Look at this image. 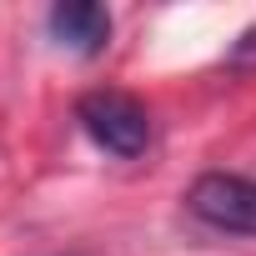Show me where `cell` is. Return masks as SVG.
<instances>
[{
	"label": "cell",
	"mask_w": 256,
	"mask_h": 256,
	"mask_svg": "<svg viewBox=\"0 0 256 256\" xmlns=\"http://www.w3.org/2000/svg\"><path fill=\"white\" fill-rule=\"evenodd\" d=\"M186 206L196 221L216 226V231H236V236H256V181L251 176H231V171H206L191 181Z\"/></svg>",
	"instance_id": "cell-2"
},
{
	"label": "cell",
	"mask_w": 256,
	"mask_h": 256,
	"mask_svg": "<svg viewBox=\"0 0 256 256\" xmlns=\"http://www.w3.org/2000/svg\"><path fill=\"white\" fill-rule=\"evenodd\" d=\"M76 120H80V131L106 156L136 161L151 146V116H146V106L136 96H126V90H86L76 100Z\"/></svg>",
	"instance_id": "cell-1"
},
{
	"label": "cell",
	"mask_w": 256,
	"mask_h": 256,
	"mask_svg": "<svg viewBox=\"0 0 256 256\" xmlns=\"http://www.w3.org/2000/svg\"><path fill=\"white\" fill-rule=\"evenodd\" d=\"M50 36L70 56H100L110 46V10L90 6V0H66L50 10Z\"/></svg>",
	"instance_id": "cell-3"
}]
</instances>
